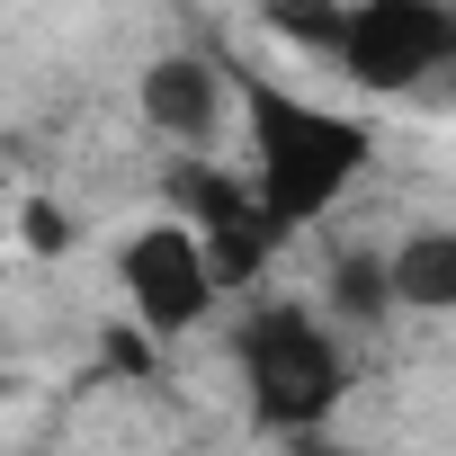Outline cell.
<instances>
[{
	"label": "cell",
	"instance_id": "obj_4",
	"mask_svg": "<svg viewBox=\"0 0 456 456\" xmlns=\"http://www.w3.org/2000/svg\"><path fill=\"white\" fill-rule=\"evenodd\" d=\"M117 296H126V314H134L152 340L206 331L215 305H224V278H215L206 233H197V224H179V215L134 224V233L117 242Z\"/></svg>",
	"mask_w": 456,
	"mask_h": 456
},
{
	"label": "cell",
	"instance_id": "obj_6",
	"mask_svg": "<svg viewBox=\"0 0 456 456\" xmlns=\"http://www.w3.org/2000/svg\"><path fill=\"white\" fill-rule=\"evenodd\" d=\"M385 269L403 314H456V224H411L385 251Z\"/></svg>",
	"mask_w": 456,
	"mask_h": 456
},
{
	"label": "cell",
	"instance_id": "obj_10",
	"mask_svg": "<svg viewBox=\"0 0 456 456\" xmlns=\"http://www.w3.org/2000/svg\"><path fill=\"white\" fill-rule=\"evenodd\" d=\"M19 242H28L37 260H63V251H72V215H63L54 197H28V206H19Z\"/></svg>",
	"mask_w": 456,
	"mask_h": 456
},
{
	"label": "cell",
	"instance_id": "obj_3",
	"mask_svg": "<svg viewBox=\"0 0 456 456\" xmlns=\"http://www.w3.org/2000/svg\"><path fill=\"white\" fill-rule=\"evenodd\" d=\"M340 81L367 99H411L456 72V0H349V28L331 54Z\"/></svg>",
	"mask_w": 456,
	"mask_h": 456
},
{
	"label": "cell",
	"instance_id": "obj_1",
	"mask_svg": "<svg viewBox=\"0 0 456 456\" xmlns=\"http://www.w3.org/2000/svg\"><path fill=\"white\" fill-rule=\"evenodd\" d=\"M242 134H251V188L287 233H314L376 170V126L349 108H322L287 81H242Z\"/></svg>",
	"mask_w": 456,
	"mask_h": 456
},
{
	"label": "cell",
	"instance_id": "obj_2",
	"mask_svg": "<svg viewBox=\"0 0 456 456\" xmlns=\"http://www.w3.org/2000/svg\"><path fill=\"white\" fill-rule=\"evenodd\" d=\"M224 349H233L251 429H269V438L331 429V411L349 403V340L305 296H260L233 331H224Z\"/></svg>",
	"mask_w": 456,
	"mask_h": 456
},
{
	"label": "cell",
	"instance_id": "obj_5",
	"mask_svg": "<svg viewBox=\"0 0 456 456\" xmlns=\"http://www.w3.org/2000/svg\"><path fill=\"white\" fill-rule=\"evenodd\" d=\"M134 117L170 143V152H215L224 134L242 126V81L224 72L215 54L179 45V54H152L134 72Z\"/></svg>",
	"mask_w": 456,
	"mask_h": 456
},
{
	"label": "cell",
	"instance_id": "obj_8",
	"mask_svg": "<svg viewBox=\"0 0 456 456\" xmlns=\"http://www.w3.org/2000/svg\"><path fill=\"white\" fill-rule=\"evenodd\" d=\"M260 28L331 63L340 54V28H349V0H260Z\"/></svg>",
	"mask_w": 456,
	"mask_h": 456
},
{
	"label": "cell",
	"instance_id": "obj_11",
	"mask_svg": "<svg viewBox=\"0 0 456 456\" xmlns=\"http://www.w3.org/2000/svg\"><path fill=\"white\" fill-rule=\"evenodd\" d=\"M278 456H367V447L340 429H296V438H278Z\"/></svg>",
	"mask_w": 456,
	"mask_h": 456
},
{
	"label": "cell",
	"instance_id": "obj_9",
	"mask_svg": "<svg viewBox=\"0 0 456 456\" xmlns=\"http://www.w3.org/2000/svg\"><path fill=\"white\" fill-rule=\"evenodd\" d=\"M161 349H170V340H152L143 322H108V331H99V367H108V376H152Z\"/></svg>",
	"mask_w": 456,
	"mask_h": 456
},
{
	"label": "cell",
	"instance_id": "obj_7",
	"mask_svg": "<svg viewBox=\"0 0 456 456\" xmlns=\"http://www.w3.org/2000/svg\"><path fill=\"white\" fill-rule=\"evenodd\" d=\"M322 314H331L340 331H376V322H394L403 305H394V269H385V251H340V260L322 269Z\"/></svg>",
	"mask_w": 456,
	"mask_h": 456
}]
</instances>
